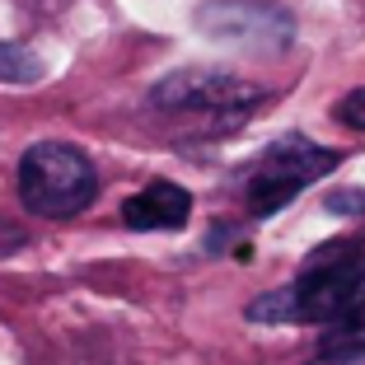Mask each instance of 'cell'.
<instances>
[{"label": "cell", "mask_w": 365, "mask_h": 365, "mask_svg": "<svg viewBox=\"0 0 365 365\" xmlns=\"http://www.w3.org/2000/svg\"><path fill=\"white\" fill-rule=\"evenodd\" d=\"M43 76V61L29 52L24 43H0V80H14V85H33Z\"/></svg>", "instance_id": "cell-7"}, {"label": "cell", "mask_w": 365, "mask_h": 365, "mask_svg": "<svg viewBox=\"0 0 365 365\" xmlns=\"http://www.w3.org/2000/svg\"><path fill=\"white\" fill-rule=\"evenodd\" d=\"M337 160H342L337 150L314 145L309 136H300V131H290V136L272 140L267 150L258 155V164L248 169V178H244V202H248V211L258 215V220L277 215L281 206H290L295 197L304 192V187H309V182H319L328 169H337Z\"/></svg>", "instance_id": "cell-4"}, {"label": "cell", "mask_w": 365, "mask_h": 365, "mask_svg": "<svg viewBox=\"0 0 365 365\" xmlns=\"http://www.w3.org/2000/svg\"><path fill=\"white\" fill-rule=\"evenodd\" d=\"M187 215H192V197L182 192L178 182H164V178L122 202V220L131 230H182Z\"/></svg>", "instance_id": "cell-6"}, {"label": "cell", "mask_w": 365, "mask_h": 365, "mask_svg": "<svg viewBox=\"0 0 365 365\" xmlns=\"http://www.w3.org/2000/svg\"><path fill=\"white\" fill-rule=\"evenodd\" d=\"M319 365H365V342H351V346H328Z\"/></svg>", "instance_id": "cell-9"}, {"label": "cell", "mask_w": 365, "mask_h": 365, "mask_svg": "<svg viewBox=\"0 0 365 365\" xmlns=\"http://www.w3.org/2000/svg\"><path fill=\"white\" fill-rule=\"evenodd\" d=\"M192 19L215 43L262 52V56H277L295 43V19L277 0H206Z\"/></svg>", "instance_id": "cell-5"}, {"label": "cell", "mask_w": 365, "mask_h": 365, "mask_svg": "<svg viewBox=\"0 0 365 365\" xmlns=\"http://www.w3.org/2000/svg\"><path fill=\"white\" fill-rule=\"evenodd\" d=\"M258 323H356L365 319V239H333L304 258L286 290L248 304Z\"/></svg>", "instance_id": "cell-1"}, {"label": "cell", "mask_w": 365, "mask_h": 365, "mask_svg": "<svg viewBox=\"0 0 365 365\" xmlns=\"http://www.w3.org/2000/svg\"><path fill=\"white\" fill-rule=\"evenodd\" d=\"M337 118H342L346 127H361L365 131V89H356V94H346L342 103H337Z\"/></svg>", "instance_id": "cell-8"}, {"label": "cell", "mask_w": 365, "mask_h": 365, "mask_svg": "<svg viewBox=\"0 0 365 365\" xmlns=\"http://www.w3.org/2000/svg\"><path fill=\"white\" fill-rule=\"evenodd\" d=\"M19 197L33 215L66 220L98 197V173L85 150L66 140H38L19 160Z\"/></svg>", "instance_id": "cell-2"}, {"label": "cell", "mask_w": 365, "mask_h": 365, "mask_svg": "<svg viewBox=\"0 0 365 365\" xmlns=\"http://www.w3.org/2000/svg\"><path fill=\"white\" fill-rule=\"evenodd\" d=\"M328 206H333V211H361L365 197L361 192H337V197H328Z\"/></svg>", "instance_id": "cell-10"}, {"label": "cell", "mask_w": 365, "mask_h": 365, "mask_svg": "<svg viewBox=\"0 0 365 365\" xmlns=\"http://www.w3.org/2000/svg\"><path fill=\"white\" fill-rule=\"evenodd\" d=\"M150 103L160 113H173V118H197L211 131H230L262 103V89L248 85V80L230 76V71H173L160 85L150 89Z\"/></svg>", "instance_id": "cell-3"}]
</instances>
